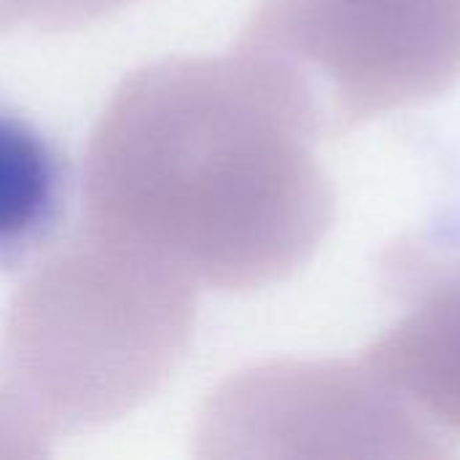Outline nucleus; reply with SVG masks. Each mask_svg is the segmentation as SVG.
Listing matches in <instances>:
<instances>
[{
	"label": "nucleus",
	"instance_id": "7",
	"mask_svg": "<svg viewBox=\"0 0 460 460\" xmlns=\"http://www.w3.org/2000/svg\"><path fill=\"white\" fill-rule=\"evenodd\" d=\"M51 431L8 391H0V458H40Z\"/></svg>",
	"mask_w": 460,
	"mask_h": 460
},
{
	"label": "nucleus",
	"instance_id": "6",
	"mask_svg": "<svg viewBox=\"0 0 460 460\" xmlns=\"http://www.w3.org/2000/svg\"><path fill=\"white\" fill-rule=\"evenodd\" d=\"M62 162L19 113L0 105V261L43 243L59 218Z\"/></svg>",
	"mask_w": 460,
	"mask_h": 460
},
{
	"label": "nucleus",
	"instance_id": "2",
	"mask_svg": "<svg viewBox=\"0 0 460 460\" xmlns=\"http://www.w3.org/2000/svg\"><path fill=\"white\" fill-rule=\"evenodd\" d=\"M197 291L167 261L81 226L11 299L5 388L51 434L124 418L183 358Z\"/></svg>",
	"mask_w": 460,
	"mask_h": 460
},
{
	"label": "nucleus",
	"instance_id": "1",
	"mask_svg": "<svg viewBox=\"0 0 460 460\" xmlns=\"http://www.w3.org/2000/svg\"><path fill=\"white\" fill-rule=\"evenodd\" d=\"M318 140L296 89L243 49L154 62L113 92L89 137L81 226L197 288H267L332 226Z\"/></svg>",
	"mask_w": 460,
	"mask_h": 460
},
{
	"label": "nucleus",
	"instance_id": "8",
	"mask_svg": "<svg viewBox=\"0 0 460 460\" xmlns=\"http://www.w3.org/2000/svg\"><path fill=\"white\" fill-rule=\"evenodd\" d=\"M129 3L137 0H30L27 22L43 30H75Z\"/></svg>",
	"mask_w": 460,
	"mask_h": 460
},
{
	"label": "nucleus",
	"instance_id": "3",
	"mask_svg": "<svg viewBox=\"0 0 460 460\" xmlns=\"http://www.w3.org/2000/svg\"><path fill=\"white\" fill-rule=\"evenodd\" d=\"M237 49L270 62L321 137L460 81V0H259Z\"/></svg>",
	"mask_w": 460,
	"mask_h": 460
},
{
	"label": "nucleus",
	"instance_id": "4",
	"mask_svg": "<svg viewBox=\"0 0 460 460\" xmlns=\"http://www.w3.org/2000/svg\"><path fill=\"white\" fill-rule=\"evenodd\" d=\"M197 442L202 458L445 453L426 420L364 361H283L243 372L208 402Z\"/></svg>",
	"mask_w": 460,
	"mask_h": 460
},
{
	"label": "nucleus",
	"instance_id": "5",
	"mask_svg": "<svg viewBox=\"0 0 460 460\" xmlns=\"http://www.w3.org/2000/svg\"><path fill=\"white\" fill-rule=\"evenodd\" d=\"M361 361L418 418L460 434V278L429 288Z\"/></svg>",
	"mask_w": 460,
	"mask_h": 460
}]
</instances>
